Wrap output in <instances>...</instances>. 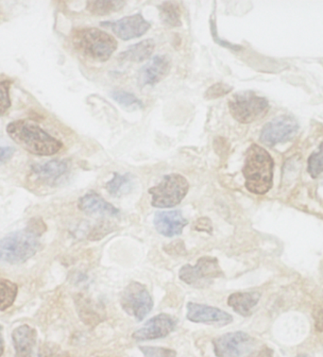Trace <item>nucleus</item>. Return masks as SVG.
<instances>
[{
  "label": "nucleus",
  "mask_w": 323,
  "mask_h": 357,
  "mask_svg": "<svg viewBox=\"0 0 323 357\" xmlns=\"http://www.w3.org/2000/svg\"><path fill=\"white\" fill-rule=\"evenodd\" d=\"M45 225L41 218L29 221L22 231L9 234L0 241V260L18 265L34 257L41 249L40 237L45 231Z\"/></svg>",
  "instance_id": "obj_1"
},
{
  "label": "nucleus",
  "mask_w": 323,
  "mask_h": 357,
  "mask_svg": "<svg viewBox=\"0 0 323 357\" xmlns=\"http://www.w3.org/2000/svg\"><path fill=\"white\" fill-rule=\"evenodd\" d=\"M8 135L28 153L38 156H50L61 150L63 144L31 121L10 122Z\"/></svg>",
  "instance_id": "obj_2"
},
{
  "label": "nucleus",
  "mask_w": 323,
  "mask_h": 357,
  "mask_svg": "<svg viewBox=\"0 0 323 357\" xmlns=\"http://www.w3.org/2000/svg\"><path fill=\"white\" fill-rule=\"evenodd\" d=\"M274 162L262 146L253 144L247 151L243 175L246 188L250 193L264 195L272 188Z\"/></svg>",
  "instance_id": "obj_3"
},
{
  "label": "nucleus",
  "mask_w": 323,
  "mask_h": 357,
  "mask_svg": "<svg viewBox=\"0 0 323 357\" xmlns=\"http://www.w3.org/2000/svg\"><path fill=\"white\" fill-rule=\"evenodd\" d=\"M72 43L85 57L100 63L109 60L117 47L114 37L97 28L76 29L72 34Z\"/></svg>",
  "instance_id": "obj_4"
},
{
  "label": "nucleus",
  "mask_w": 323,
  "mask_h": 357,
  "mask_svg": "<svg viewBox=\"0 0 323 357\" xmlns=\"http://www.w3.org/2000/svg\"><path fill=\"white\" fill-rule=\"evenodd\" d=\"M189 190L188 180L181 174L165 175L158 185L149 189L151 205L157 208L177 206Z\"/></svg>",
  "instance_id": "obj_5"
},
{
  "label": "nucleus",
  "mask_w": 323,
  "mask_h": 357,
  "mask_svg": "<svg viewBox=\"0 0 323 357\" xmlns=\"http://www.w3.org/2000/svg\"><path fill=\"white\" fill-rule=\"evenodd\" d=\"M228 105L230 113L242 124L259 121L269 111L268 100L250 91L234 95L229 100Z\"/></svg>",
  "instance_id": "obj_6"
},
{
  "label": "nucleus",
  "mask_w": 323,
  "mask_h": 357,
  "mask_svg": "<svg viewBox=\"0 0 323 357\" xmlns=\"http://www.w3.org/2000/svg\"><path fill=\"white\" fill-rule=\"evenodd\" d=\"M223 276L217 258L210 257L200 258L195 266L184 265L179 271L181 281L196 289L209 287L213 280Z\"/></svg>",
  "instance_id": "obj_7"
},
{
  "label": "nucleus",
  "mask_w": 323,
  "mask_h": 357,
  "mask_svg": "<svg viewBox=\"0 0 323 357\" xmlns=\"http://www.w3.org/2000/svg\"><path fill=\"white\" fill-rule=\"evenodd\" d=\"M120 305L128 315L137 321H142L153 307V301L144 284L132 282L123 290Z\"/></svg>",
  "instance_id": "obj_8"
},
{
  "label": "nucleus",
  "mask_w": 323,
  "mask_h": 357,
  "mask_svg": "<svg viewBox=\"0 0 323 357\" xmlns=\"http://www.w3.org/2000/svg\"><path fill=\"white\" fill-rule=\"evenodd\" d=\"M213 345L218 357H242L252 350L255 340L244 332H233L216 338Z\"/></svg>",
  "instance_id": "obj_9"
},
{
  "label": "nucleus",
  "mask_w": 323,
  "mask_h": 357,
  "mask_svg": "<svg viewBox=\"0 0 323 357\" xmlns=\"http://www.w3.org/2000/svg\"><path fill=\"white\" fill-rule=\"evenodd\" d=\"M299 129L298 122L290 116L276 117L264 126L260 135L264 145L273 146L292 139Z\"/></svg>",
  "instance_id": "obj_10"
},
{
  "label": "nucleus",
  "mask_w": 323,
  "mask_h": 357,
  "mask_svg": "<svg viewBox=\"0 0 323 357\" xmlns=\"http://www.w3.org/2000/svg\"><path fill=\"white\" fill-rule=\"evenodd\" d=\"M177 321L168 314H159L147 321L142 328L133 334V340L137 341L159 340L167 337L174 331Z\"/></svg>",
  "instance_id": "obj_11"
},
{
  "label": "nucleus",
  "mask_w": 323,
  "mask_h": 357,
  "mask_svg": "<svg viewBox=\"0 0 323 357\" xmlns=\"http://www.w3.org/2000/svg\"><path fill=\"white\" fill-rule=\"evenodd\" d=\"M101 25L110 28L119 38L124 41L143 36L151 28V24L140 13L130 15L114 22H103Z\"/></svg>",
  "instance_id": "obj_12"
},
{
  "label": "nucleus",
  "mask_w": 323,
  "mask_h": 357,
  "mask_svg": "<svg viewBox=\"0 0 323 357\" xmlns=\"http://www.w3.org/2000/svg\"><path fill=\"white\" fill-rule=\"evenodd\" d=\"M186 318L192 322L212 325H227L233 321V317L227 312L213 306L188 303Z\"/></svg>",
  "instance_id": "obj_13"
},
{
  "label": "nucleus",
  "mask_w": 323,
  "mask_h": 357,
  "mask_svg": "<svg viewBox=\"0 0 323 357\" xmlns=\"http://www.w3.org/2000/svg\"><path fill=\"white\" fill-rule=\"evenodd\" d=\"M170 60L167 55H156L140 71L138 82L141 87L153 86L170 73Z\"/></svg>",
  "instance_id": "obj_14"
},
{
  "label": "nucleus",
  "mask_w": 323,
  "mask_h": 357,
  "mask_svg": "<svg viewBox=\"0 0 323 357\" xmlns=\"http://www.w3.org/2000/svg\"><path fill=\"white\" fill-rule=\"evenodd\" d=\"M154 226L160 234L165 237L180 236L188 221L179 210L157 212L154 217Z\"/></svg>",
  "instance_id": "obj_15"
},
{
  "label": "nucleus",
  "mask_w": 323,
  "mask_h": 357,
  "mask_svg": "<svg viewBox=\"0 0 323 357\" xmlns=\"http://www.w3.org/2000/svg\"><path fill=\"white\" fill-rule=\"evenodd\" d=\"M78 206L87 215H109L117 217L119 210L110 202L105 201L97 192L90 191L79 199Z\"/></svg>",
  "instance_id": "obj_16"
},
{
  "label": "nucleus",
  "mask_w": 323,
  "mask_h": 357,
  "mask_svg": "<svg viewBox=\"0 0 323 357\" xmlns=\"http://www.w3.org/2000/svg\"><path fill=\"white\" fill-rule=\"evenodd\" d=\"M13 346L15 357H33V349L36 345L37 331L29 325H21L13 330Z\"/></svg>",
  "instance_id": "obj_17"
},
{
  "label": "nucleus",
  "mask_w": 323,
  "mask_h": 357,
  "mask_svg": "<svg viewBox=\"0 0 323 357\" xmlns=\"http://www.w3.org/2000/svg\"><path fill=\"white\" fill-rule=\"evenodd\" d=\"M34 176L45 183H57L68 172V162L63 160H52L42 165H36L31 167Z\"/></svg>",
  "instance_id": "obj_18"
},
{
  "label": "nucleus",
  "mask_w": 323,
  "mask_h": 357,
  "mask_svg": "<svg viewBox=\"0 0 323 357\" xmlns=\"http://www.w3.org/2000/svg\"><path fill=\"white\" fill-rule=\"evenodd\" d=\"M260 297V293L256 291L236 292L229 296L228 305L239 315L248 317L252 314Z\"/></svg>",
  "instance_id": "obj_19"
},
{
  "label": "nucleus",
  "mask_w": 323,
  "mask_h": 357,
  "mask_svg": "<svg viewBox=\"0 0 323 357\" xmlns=\"http://www.w3.org/2000/svg\"><path fill=\"white\" fill-rule=\"evenodd\" d=\"M156 47L153 40L148 39L130 46L126 52L120 53L119 62L142 63L151 57Z\"/></svg>",
  "instance_id": "obj_20"
},
{
  "label": "nucleus",
  "mask_w": 323,
  "mask_h": 357,
  "mask_svg": "<svg viewBox=\"0 0 323 357\" xmlns=\"http://www.w3.org/2000/svg\"><path fill=\"white\" fill-rule=\"evenodd\" d=\"M133 175L114 173L113 178L107 183L106 189L112 196L122 197L130 193L133 188Z\"/></svg>",
  "instance_id": "obj_21"
},
{
  "label": "nucleus",
  "mask_w": 323,
  "mask_h": 357,
  "mask_svg": "<svg viewBox=\"0 0 323 357\" xmlns=\"http://www.w3.org/2000/svg\"><path fill=\"white\" fill-rule=\"evenodd\" d=\"M17 284L10 280L0 279V311L10 307L17 299Z\"/></svg>",
  "instance_id": "obj_22"
},
{
  "label": "nucleus",
  "mask_w": 323,
  "mask_h": 357,
  "mask_svg": "<svg viewBox=\"0 0 323 357\" xmlns=\"http://www.w3.org/2000/svg\"><path fill=\"white\" fill-rule=\"evenodd\" d=\"M160 17L163 23L168 26H179L181 25V10L177 4L173 2H165L159 6Z\"/></svg>",
  "instance_id": "obj_23"
},
{
  "label": "nucleus",
  "mask_w": 323,
  "mask_h": 357,
  "mask_svg": "<svg viewBox=\"0 0 323 357\" xmlns=\"http://www.w3.org/2000/svg\"><path fill=\"white\" fill-rule=\"evenodd\" d=\"M125 5V1H87V10L94 15H106L117 12Z\"/></svg>",
  "instance_id": "obj_24"
},
{
  "label": "nucleus",
  "mask_w": 323,
  "mask_h": 357,
  "mask_svg": "<svg viewBox=\"0 0 323 357\" xmlns=\"http://www.w3.org/2000/svg\"><path fill=\"white\" fill-rule=\"evenodd\" d=\"M111 97L125 109L136 110V109H142L144 107L142 101L140 98H136L132 93L123 91V90H116V91L111 93Z\"/></svg>",
  "instance_id": "obj_25"
},
{
  "label": "nucleus",
  "mask_w": 323,
  "mask_h": 357,
  "mask_svg": "<svg viewBox=\"0 0 323 357\" xmlns=\"http://www.w3.org/2000/svg\"><path fill=\"white\" fill-rule=\"evenodd\" d=\"M308 172L313 178H317L323 172V143L320 146L319 150L309 157Z\"/></svg>",
  "instance_id": "obj_26"
},
{
  "label": "nucleus",
  "mask_w": 323,
  "mask_h": 357,
  "mask_svg": "<svg viewBox=\"0 0 323 357\" xmlns=\"http://www.w3.org/2000/svg\"><path fill=\"white\" fill-rule=\"evenodd\" d=\"M38 357H70L68 351L52 342L43 343L39 349Z\"/></svg>",
  "instance_id": "obj_27"
},
{
  "label": "nucleus",
  "mask_w": 323,
  "mask_h": 357,
  "mask_svg": "<svg viewBox=\"0 0 323 357\" xmlns=\"http://www.w3.org/2000/svg\"><path fill=\"white\" fill-rule=\"evenodd\" d=\"M144 357H177V353L172 349L153 347V346H140Z\"/></svg>",
  "instance_id": "obj_28"
},
{
  "label": "nucleus",
  "mask_w": 323,
  "mask_h": 357,
  "mask_svg": "<svg viewBox=\"0 0 323 357\" xmlns=\"http://www.w3.org/2000/svg\"><path fill=\"white\" fill-rule=\"evenodd\" d=\"M233 90V88L229 86L228 84L218 82V84H213L212 86L208 88L205 93L204 98L208 100H216V98L224 97Z\"/></svg>",
  "instance_id": "obj_29"
},
{
  "label": "nucleus",
  "mask_w": 323,
  "mask_h": 357,
  "mask_svg": "<svg viewBox=\"0 0 323 357\" xmlns=\"http://www.w3.org/2000/svg\"><path fill=\"white\" fill-rule=\"evenodd\" d=\"M10 82L4 81L0 82V116L9 110L10 105Z\"/></svg>",
  "instance_id": "obj_30"
},
{
  "label": "nucleus",
  "mask_w": 323,
  "mask_h": 357,
  "mask_svg": "<svg viewBox=\"0 0 323 357\" xmlns=\"http://www.w3.org/2000/svg\"><path fill=\"white\" fill-rule=\"evenodd\" d=\"M211 31H212V34L213 36V40H215V42H217L220 46L223 47H227V49H231L234 50H240L239 46H236V45L231 44V43L223 41L220 38V37L218 36L217 33V26H216V23L213 22V20H211Z\"/></svg>",
  "instance_id": "obj_31"
},
{
  "label": "nucleus",
  "mask_w": 323,
  "mask_h": 357,
  "mask_svg": "<svg viewBox=\"0 0 323 357\" xmlns=\"http://www.w3.org/2000/svg\"><path fill=\"white\" fill-rule=\"evenodd\" d=\"M15 151L13 146H0V165L5 164L12 159Z\"/></svg>",
  "instance_id": "obj_32"
},
{
  "label": "nucleus",
  "mask_w": 323,
  "mask_h": 357,
  "mask_svg": "<svg viewBox=\"0 0 323 357\" xmlns=\"http://www.w3.org/2000/svg\"><path fill=\"white\" fill-rule=\"evenodd\" d=\"M194 228L196 229L197 231H206V233L210 231L211 233L213 230L212 222H211L209 218H202L196 221Z\"/></svg>",
  "instance_id": "obj_33"
},
{
  "label": "nucleus",
  "mask_w": 323,
  "mask_h": 357,
  "mask_svg": "<svg viewBox=\"0 0 323 357\" xmlns=\"http://www.w3.org/2000/svg\"><path fill=\"white\" fill-rule=\"evenodd\" d=\"M314 318L315 326H316V330L317 332L322 333L323 332V309L322 308H317L316 310L314 311Z\"/></svg>",
  "instance_id": "obj_34"
},
{
  "label": "nucleus",
  "mask_w": 323,
  "mask_h": 357,
  "mask_svg": "<svg viewBox=\"0 0 323 357\" xmlns=\"http://www.w3.org/2000/svg\"><path fill=\"white\" fill-rule=\"evenodd\" d=\"M247 357H273V351L268 347H263L261 350L253 351Z\"/></svg>",
  "instance_id": "obj_35"
},
{
  "label": "nucleus",
  "mask_w": 323,
  "mask_h": 357,
  "mask_svg": "<svg viewBox=\"0 0 323 357\" xmlns=\"http://www.w3.org/2000/svg\"><path fill=\"white\" fill-rule=\"evenodd\" d=\"M4 353V340L3 335H2V326L0 325V357Z\"/></svg>",
  "instance_id": "obj_36"
},
{
  "label": "nucleus",
  "mask_w": 323,
  "mask_h": 357,
  "mask_svg": "<svg viewBox=\"0 0 323 357\" xmlns=\"http://www.w3.org/2000/svg\"><path fill=\"white\" fill-rule=\"evenodd\" d=\"M296 357H308V356H307L306 354H300V356H298Z\"/></svg>",
  "instance_id": "obj_37"
}]
</instances>
